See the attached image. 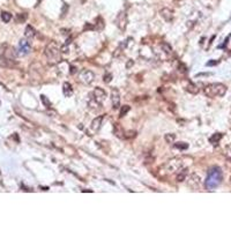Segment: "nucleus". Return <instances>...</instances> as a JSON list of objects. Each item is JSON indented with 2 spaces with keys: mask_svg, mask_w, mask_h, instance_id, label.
I'll return each mask as SVG.
<instances>
[{
  "mask_svg": "<svg viewBox=\"0 0 231 231\" xmlns=\"http://www.w3.org/2000/svg\"><path fill=\"white\" fill-rule=\"evenodd\" d=\"M95 80V74L94 72L89 70V69H82L79 74V81L85 85V86H89L93 83V81Z\"/></svg>",
  "mask_w": 231,
  "mask_h": 231,
  "instance_id": "nucleus-6",
  "label": "nucleus"
},
{
  "mask_svg": "<svg viewBox=\"0 0 231 231\" xmlns=\"http://www.w3.org/2000/svg\"><path fill=\"white\" fill-rule=\"evenodd\" d=\"M129 110H131V108H129L128 105H123V108H121V110H120V117H121V118L125 117Z\"/></svg>",
  "mask_w": 231,
  "mask_h": 231,
  "instance_id": "nucleus-26",
  "label": "nucleus"
},
{
  "mask_svg": "<svg viewBox=\"0 0 231 231\" xmlns=\"http://www.w3.org/2000/svg\"><path fill=\"white\" fill-rule=\"evenodd\" d=\"M30 51H31V43H30V39H28V38H22V39L19 42V46H18V50H16V54L20 56V57H23V56L29 54Z\"/></svg>",
  "mask_w": 231,
  "mask_h": 231,
  "instance_id": "nucleus-5",
  "label": "nucleus"
},
{
  "mask_svg": "<svg viewBox=\"0 0 231 231\" xmlns=\"http://www.w3.org/2000/svg\"><path fill=\"white\" fill-rule=\"evenodd\" d=\"M1 20H3L5 23H8V22L12 20V14L8 13V12H1Z\"/></svg>",
  "mask_w": 231,
  "mask_h": 231,
  "instance_id": "nucleus-20",
  "label": "nucleus"
},
{
  "mask_svg": "<svg viewBox=\"0 0 231 231\" xmlns=\"http://www.w3.org/2000/svg\"><path fill=\"white\" fill-rule=\"evenodd\" d=\"M111 103H112V108L114 110L120 108V94L117 88H113L111 90Z\"/></svg>",
  "mask_w": 231,
  "mask_h": 231,
  "instance_id": "nucleus-10",
  "label": "nucleus"
},
{
  "mask_svg": "<svg viewBox=\"0 0 231 231\" xmlns=\"http://www.w3.org/2000/svg\"><path fill=\"white\" fill-rule=\"evenodd\" d=\"M41 100H42V102H43V104H44L45 106H47V108H50V106H51V102H50V101H49V100H47V98H46L44 95H42V96H41Z\"/></svg>",
  "mask_w": 231,
  "mask_h": 231,
  "instance_id": "nucleus-28",
  "label": "nucleus"
},
{
  "mask_svg": "<svg viewBox=\"0 0 231 231\" xmlns=\"http://www.w3.org/2000/svg\"><path fill=\"white\" fill-rule=\"evenodd\" d=\"M62 93H64V95H65L66 97L72 96V94H73V88H72V86H70L69 82H64V85H62Z\"/></svg>",
  "mask_w": 231,
  "mask_h": 231,
  "instance_id": "nucleus-17",
  "label": "nucleus"
},
{
  "mask_svg": "<svg viewBox=\"0 0 231 231\" xmlns=\"http://www.w3.org/2000/svg\"><path fill=\"white\" fill-rule=\"evenodd\" d=\"M217 61H208L207 62V66H213V65H216Z\"/></svg>",
  "mask_w": 231,
  "mask_h": 231,
  "instance_id": "nucleus-32",
  "label": "nucleus"
},
{
  "mask_svg": "<svg viewBox=\"0 0 231 231\" xmlns=\"http://www.w3.org/2000/svg\"><path fill=\"white\" fill-rule=\"evenodd\" d=\"M185 167V159L184 157H173L169 161H167L161 168H160V175L161 176H170L175 172H179Z\"/></svg>",
  "mask_w": 231,
  "mask_h": 231,
  "instance_id": "nucleus-1",
  "label": "nucleus"
},
{
  "mask_svg": "<svg viewBox=\"0 0 231 231\" xmlns=\"http://www.w3.org/2000/svg\"><path fill=\"white\" fill-rule=\"evenodd\" d=\"M103 119H104V116H100V117H96V118L91 121L90 128H91L93 132L100 131V128H101V126H102V123H103Z\"/></svg>",
  "mask_w": 231,
  "mask_h": 231,
  "instance_id": "nucleus-13",
  "label": "nucleus"
},
{
  "mask_svg": "<svg viewBox=\"0 0 231 231\" xmlns=\"http://www.w3.org/2000/svg\"><path fill=\"white\" fill-rule=\"evenodd\" d=\"M104 28V21H103V19L101 18V16H98L97 19H96V23H95V29L96 30H98V31H101L102 29Z\"/></svg>",
  "mask_w": 231,
  "mask_h": 231,
  "instance_id": "nucleus-19",
  "label": "nucleus"
},
{
  "mask_svg": "<svg viewBox=\"0 0 231 231\" xmlns=\"http://www.w3.org/2000/svg\"><path fill=\"white\" fill-rule=\"evenodd\" d=\"M89 96L90 97H93V98H95V100H97L98 102H103L105 98H106V93H105V90L104 89H102V88H100V87H97V88H95V90H93L90 94H89Z\"/></svg>",
  "mask_w": 231,
  "mask_h": 231,
  "instance_id": "nucleus-9",
  "label": "nucleus"
},
{
  "mask_svg": "<svg viewBox=\"0 0 231 231\" xmlns=\"http://www.w3.org/2000/svg\"><path fill=\"white\" fill-rule=\"evenodd\" d=\"M226 93V87L222 83H210L205 87V95L208 97H221Z\"/></svg>",
  "mask_w": 231,
  "mask_h": 231,
  "instance_id": "nucleus-4",
  "label": "nucleus"
},
{
  "mask_svg": "<svg viewBox=\"0 0 231 231\" xmlns=\"http://www.w3.org/2000/svg\"><path fill=\"white\" fill-rule=\"evenodd\" d=\"M36 30L34 29V27L33 26H30V24H28L27 27H26V30H24V36H26V38H28V39H33L35 36H36Z\"/></svg>",
  "mask_w": 231,
  "mask_h": 231,
  "instance_id": "nucleus-14",
  "label": "nucleus"
},
{
  "mask_svg": "<svg viewBox=\"0 0 231 231\" xmlns=\"http://www.w3.org/2000/svg\"><path fill=\"white\" fill-rule=\"evenodd\" d=\"M133 65H134V61H133V60H128L127 64H126V68H129V67L133 66Z\"/></svg>",
  "mask_w": 231,
  "mask_h": 231,
  "instance_id": "nucleus-30",
  "label": "nucleus"
},
{
  "mask_svg": "<svg viewBox=\"0 0 231 231\" xmlns=\"http://www.w3.org/2000/svg\"><path fill=\"white\" fill-rule=\"evenodd\" d=\"M178 69H179V72H180V73H186V72H187V67H186L184 64H179V67H178Z\"/></svg>",
  "mask_w": 231,
  "mask_h": 231,
  "instance_id": "nucleus-29",
  "label": "nucleus"
},
{
  "mask_svg": "<svg viewBox=\"0 0 231 231\" xmlns=\"http://www.w3.org/2000/svg\"><path fill=\"white\" fill-rule=\"evenodd\" d=\"M112 74L111 73H105L104 74V76H103V81L105 82V83H110L111 82V80H112Z\"/></svg>",
  "mask_w": 231,
  "mask_h": 231,
  "instance_id": "nucleus-27",
  "label": "nucleus"
},
{
  "mask_svg": "<svg viewBox=\"0 0 231 231\" xmlns=\"http://www.w3.org/2000/svg\"><path fill=\"white\" fill-rule=\"evenodd\" d=\"M127 23H128V19H127V14L125 12H120L118 15H117V19H116V24L117 27L119 28V30L124 31L127 27Z\"/></svg>",
  "mask_w": 231,
  "mask_h": 231,
  "instance_id": "nucleus-7",
  "label": "nucleus"
},
{
  "mask_svg": "<svg viewBox=\"0 0 231 231\" xmlns=\"http://www.w3.org/2000/svg\"><path fill=\"white\" fill-rule=\"evenodd\" d=\"M175 147H176L177 149L185 150V149H187V148H188V143H186V142H178V143H176V144H175Z\"/></svg>",
  "mask_w": 231,
  "mask_h": 231,
  "instance_id": "nucleus-25",
  "label": "nucleus"
},
{
  "mask_svg": "<svg viewBox=\"0 0 231 231\" xmlns=\"http://www.w3.org/2000/svg\"><path fill=\"white\" fill-rule=\"evenodd\" d=\"M164 140L167 141V143H173V142H175V140H176V134H173V133L165 134V136H164Z\"/></svg>",
  "mask_w": 231,
  "mask_h": 231,
  "instance_id": "nucleus-22",
  "label": "nucleus"
},
{
  "mask_svg": "<svg viewBox=\"0 0 231 231\" xmlns=\"http://www.w3.org/2000/svg\"><path fill=\"white\" fill-rule=\"evenodd\" d=\"M186 180H187V185L192 190H198L201 185V178L196 173H192L188 178H186Z\"/></svg>",
  "mask_w": 231,
  "mask_h": 231,
  "instance_id": "nucleus-8",
  "label": "nucleus"
},
{
  "mask_svg": "<svg viewBox=\"0 0 231 231\" xmlns=\"http://www.w3.org/2000/svg\"><path fill=\"white\" fill-rule=\"evenodd\" d=\"M88 29H95V27H93V26H90L89 23H87V24L85 26V30H88Z\"/></svg>",
  "mask_w": 231,
  "mask_h": 231,
  "instance_id": "nucleus-31",
  "label": "nucleus"
},
{
  "mask_svg": "<svg viewBox=\"0 0 231 231\" xmlns=\"http://www.w3.org/2000/svg\"><path fill=\"white\" fill-rule=\"evenodd\" d=\"M75 69H76V68H75V67H73V66H72V67H70V70H69V73H70V74H75V72H76V70H75Z\"/></svg>",
  "mask_w": 231,
  "mask_h": 231,
  "instance_id": "nucleus-33",
  "label": "nucleus"
},
{
  "mask_svg": "<svg viewBox=\"0 0 231 231\" xmlns=\"http://www.w3.org/2000/svg\"><path fill=\"white\" fill-rule=\"evenodd\" d=\"M27 18H28V14H27V13H21V14H18L16 21H18L19 23H23V22L27 20Z\"/></svg>",
  "mask_w": 231,
  "mask_h": 231,
  "instance_id": "nucleus-24",
  "label": "nucleus"
},
{
  "mask_svg": "<svg viewBox=\"0 0 231 231\" xmlns=\"http://www.w3.org/2000/svg\"><path fill=\"white\" fill-rule=\"evenodd\" d=\"M221 138H222V134L221 133H216V134H214L210 139H209V141H210V143H213V144H216L219 140H221Z\"/></svg>",
  "mask_w": 231,
  "mask_h": 231,
  "instance_id": "nucleus-23",
  "label": "nucleus"
},
{
  "mask_svg": "<svg viewBox=\"0 0 231 231\" xmlns=\"http://www.w3.org/2000/svg\"><path fill=\"white\" fill-rule=\"evenodd\" d=\"M161 49H162V51H164L165 53H168V54H170V53H172V47L169 45V43H162L161 44Z\"/></svg>",
  "mask_w": 231,
  "mask_h": 231,
  "instance_id": "nucleus-21",
  "label": "nucleus"
},
{
  "mask_svg": "<svg viewBox=\"0 0 231 231\" xmlns=\"http://www.w3.org/2000/svg\"><path fill=\"white\" fill-rule=\"evenodd\" d=\"M113 134H114L117 138H119V139H123V138H125V132H124L123 127H121V126H120L118 123L113 125Z\"/></svg>",
  "mask_w": 231,
  "mask_h": 231,
  "instance_id": "nucleus-15",
  "label": "nucleus"
},
{
  "mask_svg": "<svg viewBox=\"0 0 231 231\" xmlns=\"http://www.w3.org/2000/svg\"><path fill=\"white\" fill-rule=\"evenodd\" d=\"M185 90L188 91L190 94L195 95V94L199 93V87H198L195 83H193V82H188V83L186 85V87H185Z\"/></svg>",
  "mask_w": 231,
  "mask_h": 231,
  "instance_id": "nucleus-16",
  "label": "nucleus"
},
{
  "mask_svg": "<svg viewBox=\"0 0 231 231\" xmlns=\"http://www.w3.org/2000/svg\"><path fill=\"white\" fill-rule=\"evenodd\" d=\"M160 15L167 21V22H171L175 18V13L171 8H168V7H164L160 11Z\"/></svg>",
  "mask_w": 231,
  "mask_h": 231,
  "instance_id": "nucleus-11",
  "label": "nucleus"
},
{
  "mask_svg": "<svg viewBox=\"0 0 231 231\" xmlns=\"http://www.w3.org/2000/svg\"><path fill=\"white\" fill-rule=\"evenodd\" d=\"M44 53L50 64H58L61 60V49L54 41L50 42L46 45Z\"/></svg>",
  "mask_w": 231,
  "mask_h": 231,
  "instance_id": "nucleus-3",
  "label": "nucleus"
},
{
  "mask_svg": "<svg viewBox=\"0 0 231 231\" xmlns=\"http://www.w3.org/2000/svg\"><path fill=\"white\" fill-rule=\"evenodd\" d=\"M187 173H188V169H182L179 172H178V176H177V182H179V183H182V182H184V180H186V178H187Z\"/></svg>",
  "mask_w": 231,
  "mask_h": 231,
  "instance_id": "nucleus-18",
  "label": "nucleus"
},
{
  "mask_svg": "<svg viewBox=\"0 0 231 231\" xmlns=\"http://www.w3.org/2000/svg\"><path fill=\"white\" fill-rule=\"evenodd\" d=\"M88 106H89L90 110L100 111V110L102 109V103L98 102L97 100H95V98H93V97L89 96V98H88Z\"/></svg>",
  "mask_w": 231,
  "mask_h": 231,
  "instance_id": "nucleus-12",
  "label": "nucleus"
},
{
  "mask_svg": "<svg viewBox=\"0 0 231 231\" xmlns=\"http://www.w3.org/2000/svg\"><path fill=\"white\" fill-rule=\"evenodd\" d=\"M222 178H223V176H222V171H221L219 168L214 167V168L209 169L207 178H206V187H207V190L213 191L214 188H216L221 184Z\"/></svg>",
  "mask_w": 231,
  "mask_h": 231,
  "instance_id": "nucleus-2",
  "label": "nucleus"
}]
</instances>
